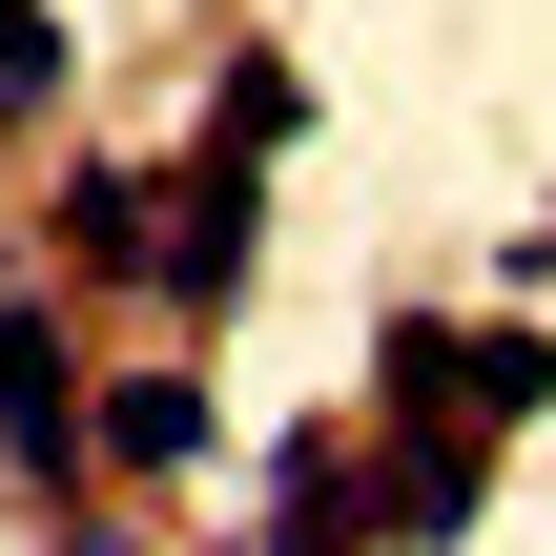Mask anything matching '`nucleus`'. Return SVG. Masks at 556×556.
I'll use <instances>...</instances> for the list:
<instances>
[{"label": "nucleus", "instance_id": "obj_4", "mask_svg": "<svg viewBox=\"0 0 556 556\" xmlns=\"http://www.w3.org/2000/svg\"><path fill=\"white\" fill-rule=\"evenodd\" d=\"M248 556H371V475H351V433H309L289 475H268V536Z\"/></svg>", "mask_w": 556, "mask_h": 556}, {"label": "nucleus", "instance_id": "obj_10", "mask_svg": "<svg viewBox=\"0 0 556 556\" xmlns=\"http://www.w3.org/2000/svg\"><path fill=\"white\" fill-rule=\"evenodd\" d=\"M62 62H83L62 0H0V103H62Z\"/></svg>", "mask_w": 556, "mask_h": 556}, {"label": "nucleus", "instance_id": "obj_2", "mask_svg": "<svg viewBox=\"0 0 556 556\" xmlns=\"http://www.w3.org/2000/svg\"><path fill=\"white\" fill-rule=\"evenodd\" d=\"M475 495H495V433L475 413H433V433H392V495H371V536H475Z\"/></svg>", "mask_w": 556, "mask_h": 556}, {"label": "nucleus", "instance_id": "obj_12", "mask_svg": "<svg viewBox=\"0 0 556 556\" xmlns=\"http://www.w3.org/2000/svg\"><path fill=\"white\" fill-rule=\"evenodd\" d=\"M41 556H124V536H41Z\"/></svg>", "mask_w": 556, "mask_h": 556}, {"label": "nucleus", "instance_id": "obj_7", "mask_svg": "<svg viewBox=\"0 0 556 556\" xmlns=\"http://www.w3.org/2000/svg\"><path fill=\"white\" fill-rule=\"evenodd\" d=\"M144 227H165L144 165H83V186H62V248H83V268H144Z\"/></svg>", "mask_w": 556, "mask_h": 556}, {"label": "nucleus", "instance_id": "obj_11", "mask_svg": "<svg viewBox=\"0 0 556 556\" xmlns=\"http://www.w3.org/2000/svg\"><path fill=\"white\" fill-rule=\"evenodd\" d=\"M516 268H536V289H556V206H536V227H516Z\"/></svg>", "mask_w": 556, "mask_h": 556}, {"label": "nucleus", "instance_id": "obj_6", "mask_svg": "<svg viewBox=\"0 0 556 556\" xmlns=\"http://www.w3.org/2000/svg\"><path fill=\"white\" fill-rule=\"evenodd\" d=\"M454 413H475V433L556 413V330H454Z\"/></svg>", "mask_w": 556, "mask_h": 556}, {"label": "nucleus", "instance_id": "obj_8", "mask_svg": "<svg viewBox=\"0 0 556 556\" xmlns=\"http://www.w3.org/2000/svg\"><path fill=\"white\" fill-rule=\"evenodd\" d=\"M289 124H309V83H289V62H268V41H248V62H227V83H206V144H248V165H268V144H289Z\"/></svg>", "mask_w": 556, "mask_h": 556}, {"label": "nucleus", "instance_id": "obj_9", "mask_svg": "<svg viewBox=\"0 0 556 556\" xmlns=\"http://www.w3.org/2000/svg\"><path fill=\"white\" fill-rule=\"evenodd\" d=\"M371 413H392V433H433V413H454V330H433V309H392V351H371Z\"/></svg>", "mask_w": 556, "mask_h": 556}, {"label": "nucleus", "instance_id": "obj_3", "mask_svg": "<svg viewBox=\"0 0 556 556\" xmlns=\"http://www.w3.org/2000/svg\"><path fill=\"white\" fill-rule=\"evenodd\" d=\"M0 454L62 475L83 454V371H62V309H0Z\"/></svg>", "mask_w": 556, "mask_h": 556}, {"label": "nucleus", "instance_id": "obj_5", "mask_svg": "<svg viewBox=\"0 0 556 556\" xmlns=\"http://www.w3.org/2000/svg\"><path fill=\"white\" fill-rule=\"evenodd\" d=\"M83 454H124V475H186V454H206V392H186V371H124V392L83 413Z\"/></svg>", "mask_w": 556, "mask_h": 556}, {"label": "nucleus", "instance_id": "obj_1", "mask_svg": "<svg viewBox=\"0 0 556 556\" xmlns=\"http://www.w3.org/2000/svg\"><path fill=\"white\" fill-rule=\"evenodd\" d=\"M248 248H268V186H248V144H206V165L165 186V227H144V289H165V309H227Z\"/></svg>", "mask_w": 556, "mask_h": 556}]
</instances>
